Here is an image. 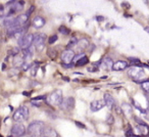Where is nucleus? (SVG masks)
Wrapping results in <instances>:
<instances>
[{
    "label": "nucleus",
    "instance_id": "obj_34",
    "mask_svg": "<svg viewBox=\"0 0 149 137\" xmlns=\"http://www.w3.org/2000/svg\"><path fill=\"white\" fill-rule=\"evenodd\" d=\"M134 137H138V136H135V135H134Z\"/></svg>",
    "mask_w": 149,
    "mask_h": 137
},
{
    "label": "nucleus",
    "instance_id": "obj_16",
    "mask_svg": "<svg viewBox=\"0 0 149 137\" xmlns=\"http://www.w3.org/2000/svg\"><path fill=\"white\" fill-rule=\"evenodd\" d=\"M88 45H89V41L87 39H85V38H83V39L78 40L76 47H77L78 51H83V50H85V48L88 47Z\"/></svg>",
    "mask_w": 149,
    "mask_h": 137
},
{
    "label": "nucleus",
    "instance_id": "obj_25",
    "mask_svg": "<svg viewBox=\"0 0 149 137\" xmlns=\"http://www.w3.org/2000/svg\"><path fill=\"white\" fill-rule=\"evenodd\" d=\"M141 86H142L143 90L149 92V80H146V81H144L143 83H141Z\"/></svg>",
    "mask_w": 149,
    "mask_h": 137
},
{
    "label": "nucleus",
    "instance_id": "obj_20",
    "mask_svg": "<svg viewBox=\"0 0 149 137\" xmlns=\"http://www.w3.org/2000/svg\"><path fill=\"white\" fill-rule=\"evenodd\" d=\"M24 59L23 57H21V56L19 55H15V59H13V64H15V66H22L24 64Z\"/></svg>",
    "mask_w": 149,
    "mask_h": 137
},
{
    "label": "nucleus",
    "instance_id": "obj_17",
    "mask_svg": "<svg viewBox=\"0 0 149 137\" xmlns=\"http://www.w3.org/2000/svg\"><path fill=\"white\" fill-rule=\"evenodd\" d=\"M23 59L24 62H28V60H30L32 57H33V50H32V48H28V49H25L23 50Z\"/></svg>",
    "mask_w": 149,
    "mask_h": 137
},
{
    "label": "nucleus",
    "instance_id": "obj_5",
    "mask_svg": "<svg viewBox=\"0 0 149 137\" xmlns=\"http://www.w3.org/2000/svg\"><path fill=\"white\" fill-rule=\"evenodd\" d=\"M33 42H34V34H26L24 37L19 39L17 43H19V46L21 49L25 50L31 47Z\"/></svg>",
    "mask_w": 149,
    "mask_h": 137
},
{
    "label": "nucleus",
    "instance_id": "obj_21",
    "mask_svg": "<svg viewBox=\"0 0 149 137\" xmlns=\"http://www.w3.org/2000/svg\"><path fill=\"white\" fill-rule=\"evenodd\" d=\"M47 54L51 59H55L56 56H57V51H56L54 48H48L47 50Z\"/></svg>",
    "mask_w": 149,
    "mask_h": 137
},
{
    "label": "nucleus",
    "instance_id": "obj_24",
    "mask_svg": "<svg viewBox=\"0 0 149 137\" xmlns=\"http://www.w3.org/2000/svg\"><path fill=\"white\" fill-rule=\"evenodd\" d=\"M58 31H59L61 34H63V35H68V34H70V30H68L66 27H64V26H60L59 29H58Z\"/></svg>",
    "mask_w": 149,
    "mask_h": 137
},
{
    "label": "nucleus",
    "instance_id": "obj_9",
    "mask_svg": "<svg viewBox=\"0 0 149 137\" xmlns=\"http://www.w3.org/2000/svg\"><path fill=\"white\" fill-rule=\"evenodd\" d=\"M74 56H76V54H74V52L72 51V49H65L64 51H62L61 56H60V57H61L62 64H70L72 60H74Z\"/></svg>",
    "mask_w": 149,
    "mask_h": 137
},
{
    "label": "nucleus",
    "instance_id": "obj_1",
    "mask_svg": "<svg viewBox=\"0 0 149 137\" xmlns=\"http://www.w3.org/2000/svg\"><path fill=\"white\" fill-rule=\"evenodd\" d=\"M129 76L133 79V81L138 82V83H143L146 81V73L143 68L139 66H134L129 70Z\"/></svg>",
    "mask_w": 149,
    "mask_h": 137
},
{
    "label": "nucleus",
    "instance_id": "obj_3",
    "mask_svg": "<svg viewBox=\"0 0 149 137\" xmlns=\"http://www.w3.org/2000/svg\"><path fill=\"white\" fill-rule=\"evenodd\" d=\"M62 99H63V98H62V91L59 89L54 90L49 95L46 96V102H47L48 104H50V106H60Z\"/></svg>",
    "mask_w": 149,
    "mask_h": 137
},
{
    "label": "nucleus",
    "instance_id": "obj_4",
    "mask_svg": "<svg viewBox=\"0 0 149 137\" xmlns=\"http://www.w3.org/2000/svg\"><path fill=\"white\" fill-rule=\"evenodd\" d=\"M45 127V124L42 121H35L32 122L28 126L27 132L30 134V136H41V133L43 128Z\"/></svg>",
    "mask_w": 149,
    "mask_h": 137
},
{
    "label": "nucleus",
    "instance_id": "obj_11",
    "mask_svg": "<svg viewBox=\"0 0 149 137\" xmlns=\"http://www.w3.org/2000/svg\"><path fill=\"white\" fill-rule=\"evenodd\" d=\"M42 137H58V133L51 127H44L41 133Z\"/></svg>",
    "mask_w": 149,
    "mask_h": 137
},
{
    "label": "nucleus",
    "instance_id": "obj_8",
    "mask_svg": "<svg viewBox=\"0 0 149 137\" xmlns=\"http://www.w3.org/2000/svg\"><path fill=\"white\" fill-rule=\"evenodd\" d=\"M28 20H29V17H28L26 13H22V15H17V17H15V21H13V25L11 27H15V28H23L26 27L28 24ZM10 28V27H9Z\"/></svg>",
    "mask_w": 149,
    "mask_h": 137
},
{
    "label": "nucleus",
    "instance_id": "obj_19",
    "mask_svg": "<svg viewBox=\"0 0 149 137\" xmlns=\"http://www.w3.org/2000/svg\"><path fill=\"white\" fill-rule=\"evenodd\" d=\"M88 62H89L88 57L83 56L82 58H80V59L77 60V62H76V66H85V64H87Z\"/></svg>",
    "mask_w": 149,
    "mask_h": 137
},
{
    "label": "nucleus",
    "instance_id": "obj_10",
    "mask_svg": "<svg viewBox=\"0 0 149 137\" xmlns=\"http://www.w3.org/2000/svg\"><path fill=\"white\" fill-rule=\"evenodd\" d=\"M60 108L63 110H70L74 106V99L72 97H66L63 98L60 103Z\"/></svg>",
    "mask_w": 149,
    "mask_h": 137
},
{
    "label": "nucleus",
    "instance_id": "obj_29",
    "mask_svg": "<svg viewBox=\"0 0 149 137\" xmlns=\"http://www.w3.org/2000/svg\"><path fill=\"white\" fill-rule=\"evenodd\" d=\"M88 71H89V72H97L98 71V68H96V66H92V68H88Z\"/></svg>",
    "mask_w": 149,
    "mask_h": 137
},
{
    "label": "nucleus",
    "instance_id": "obj_15",
    "mask_svg": "<svg viewBox=\"0 0 149 137\" xmlns=\"http://www.w3.org/2000/svg\"><path fill=\"white\" fill-rule=\"evenodd\" d=\"M45 24H46L45 19H43V17H40V15L35 17H34V20H33V22H32V25H33L35 28H37V29L42 28L44 25H45Z\"/></svg>",
    "mask_w": 149,
    "mask_h": 137
},
{
    "label": "nucleus",
    "instance_id": "obj_14",
    "mask_svg": "<svg viewBox=\"0 0 149 137\" xmlns=\"http://www.w3.org/2000/svg\"><path fill=\"white\" fill-rule=\"evenodd\" d=\"M103 100H104V102H105V106H107L110 110H112V108L116 106V100H114V98L112 97V95H110L109 93L104 94V99Z\"/></svg>",
    "mask_w": 149,
    "mask_h": 137
},
{
    "label": "nucleus",
    "instance_id": "obj_12",
    "mask_svg": "<svg viewBox=\"0 0 149 137\" xmlns=\"http://www.w3.org/2000/svg\"><path fill=\"white\" fill-rule=\"evenodd\" d=\"M105 106V102L104 100H94L90 104V108H91L92 112H98L101 108H103Z\"/></svg>",
    "mask_w": 149,
    "mask_h": 137
},
{
    "label": "nucleus",
    "instance_id": "obj_7",
    "mask_svg": "<svg viewBox=\"0 0 149 137\" xmlns=\"http://www.w3.org/2000/svg\"><path fill=\"white\" fill-rule=\"evenodd\" d=\"M27 130H26V127L23 124H15L10 129V134L13 137H22L26 134Z\"/></svg>",
    "mask_w": 149,
    "mask_h": 137
},
{
    "label": "nucleus",
    "instance_id": "obj_18",
    "mask_svg": "<svg viewBox=\"0 0 149 137\" xmlns=\"http://www.w3.org/2000/svg\"><path fill=\"white\" fill-rule=\"evenodd\" d=\"M112 60L109 57H105L103 60H101V66L103 68H112Z\"/></svg>",
    "mask_w": 149,
    "mask_h": 137
},
{
    "label": "nucleus",
    "instance_id": "obj_28",
    "mask_svg": "<svg viewBox=\"0 0 149 137\" xmlns=\"http://www.w3.org/2000/svg\"><path fill=\"white\" fill-rule=\"evenodd\" d=\"M126 135L128 137H132V136H134V134H133V132H132V129H130V130H128L126 132Z\"/></svg>",
    "mask_w": 149,
    "mask_h": 137
},
{
    "label": "nucleus",
    "instance_id": "obj_31",
    "mask_svg": "<svg viewBox=\"0 0 149 137\" xmlns=\"http://www.w3.org/2000/svg\"><path fill=\"white\" fill-rule=\"evenodd\" d=\"M76 125H78V126H79L80 128H82V129L85 128V125H83L82 123H80V122H76Z\"/></svg>",
    "mask_w": 149,
    "mask_h": 137
},
{
    "label": "nucleus",
    "instance_id": "obj_33",
    "mask_svg": "<svg viewBox=\"0 0 149 137\" xmlns=\"http://www.w3.org/2000/svg\"><path fill=\"white\" fill-rule=\"evenodd\" d=\"M30 137H42V136H30Z\"/></svg>",
    "mask_w": 149,
    "mask_h": 137
},
{
    "label": "nucleus",
    "instance_id": "obj_13",
    "mask_svg": "<svg viewBox=\"0 0 149 137\" xmlns=\"http://www.w3.org/2000/svg\"><path fill=\"white\" fill-rule=\"evenodd\" d=\"M128 66L129 64L125 60H118L112 64V70L113 71H123V70L128 68Z\"/></svg>",
    "mask_w": 149,
    "mask_h": 137
},
{
    "label": "nucleus",
    "instance_id": "obj_6",
    "mask_svg": "<svg viewBox=\"0 0 149 137\" xmlns=\"http://www.w3.org/2000/svg\"><path fill=\"white\" fill-rule=\"evenodd\" d=\"M45 41H46V35L43 33H38L36 35H34V45H35L36 49L38 51H42L45 46Z\"/></svg>",
    "mask_w": 149,
    "mask_h": 137
},
{
    "label": "nucleus",
    "instance_id": "obj_23",
    "mask_svg": "<svg viewBox=\"0 0 149 137\" xmlns=\"http://www.w3.org/2000/svg\"><path fill=\"white\" fill-rule=\"evenodd\" d=\"M6 17V9H5V6L2 4H0V17Z\"/></svg>",
    "mask_w": 149,
    "mask_h": 137
},
{
    "label": "nucleus",
    "instance_id": "obj_2",
    "mask_svg": "<svg viewBox=\"0 0 149 137\" xmlns=\"http://www.w3.org/2000/svg\"><path fill=\"white\" fill-rule=\"evenodd\" d=\"M28 118H29V108L26 106H21L17 108L13 115V120L19 124L25 122L26 120H28Z\"/></svg>",
    "mask_w": 149,
    "mask_h": 137
},
{
    "label": "nucleus",
    "instance_id": "obj_27",
    "mask_svg": "<svg viewBox=\"0 0 149 137\" xmlns=\"http://www.w3.org/2000/svg\"><path fill=\"white\" fill-rule=\"evenodd\" d=\"M34 9H35V6H34V5H32V6L30 7V9H29V10L27 11V13H26V15H27L28 17H30V15H31V13L34 11Z\"/></svg>",
    "mask_w": 149,
    "mask_h": 137
},
{
    "label": "nucleus",
    "instance_id": "obj_30",
    "mask_svg": "<svg viewBox=\"0 0 149 137\" xmlns=\"http://www.w3.org/2000/svg\"><path fill=\"white\" fill-rule=\"evenodd\" d=\"M107 123L108 124H112V123H113V118H112V116H109L107 118Z\"/></svg>",
    "mask_w": 149,
    "mask_h": 137
},
{
    "label": "nucleus",
    "instance_id": "obj_32",
    "mask_svg": "<svg viewBox=\"0 0 149 137\" xmlns=\"http://www.w3.org/2000/svg\"><path fill=\"white\" fill-rule=\"evenodd\" d=\"M145 29H146V31H147V32H149V27H146Z\"/></svg>",
    "mask_w": 149,
    "mask_h": 137
},
{
    "label": "nucleus",
    "instance_id": "obj_26",
    "mask_svg": "<svg viewBox=\"0 0 149 137\" xmlns=\"http://www.w3.org/2000/svg\"><path fill=\"white\" fill-rule=\"evenodd\" d=\"M57 35H53V36H51V37H49V39H48V43L49 44H53L54 42H56L57 41Z\"/></svg>",
    "mask_w": 149,
    "mask_h": 137
},
{
    "label": "nucleus",
    "instance_id": "obj_22",
    "mask_svg": "<svg viewBox=\"0 0 149 137\" xmlns=\"http://www.w3.org/2000/svg\"><path fill=\"white\" fill-rule=\"evenodd\" d=\"M77 42H78V40H77V38H74V37H72V38H70V41L68 43V49H70V48H72V46H76V44H77Z\"/></svg>",
    "mask_w": 149,
    "mask_h": 137
}]
</instances>
